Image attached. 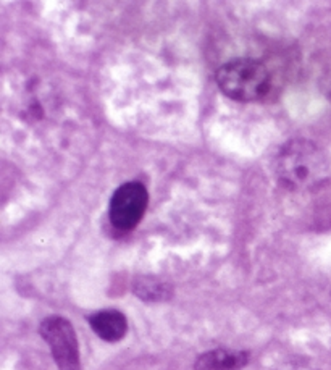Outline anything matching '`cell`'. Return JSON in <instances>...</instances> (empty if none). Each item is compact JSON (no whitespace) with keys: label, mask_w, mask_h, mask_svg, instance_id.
Here are the masks:
<instances>
[{"label":"cell","mask_w":331,"mask_h":370,"mask_svg":"<svg viewBox=\"0 0 331 370\" xmlns=\"http://www.w3.org/2000/svg\"><path fill=\"white\" fill-rule=\"evenodd\" d=\"M60 370H79V346L72 323L63 317H47L39 328Z\"/></svg>","instance_id":"cell-4"},{"label":"cell","mask_w":331,"mask_h":370,"mask_svg":"<svg viewBox=\"0 0 331 370\" xmlns=\"http://www.w3.org/2000/svg\"><path fill=\"white\" fill-rule=\"evenodd\" d=\"M149 204V194L144 184L129 182L121 184L111 196L110 201V221L115 228L129 231L136 226L146 214Z\"/></svg>","instance_id":"cell-3"},{"label":"cell","mask_w":331,"mask_h":370,"mask_svg":"<svg viewBox=\"0 0 331 370\" xmlns=\"http://www.w3.org/2000/svg\"><path fill=\"white\" fill-rule=\"evenodd\" d=\"M89 325L96 335L109 343H116L123 340L128 331L127 317L118 311H100L89 317Z\"/></svg>","instance_id":"cell-5"},{"label":"cell","mask_w":331,"mask_h":370,"mask_svg":"<svg viewBox=\"0 0 331 370\" xmlns=\"http://www.w3.org/2000/svg\"><path fill=\"white\" fill-rule=\"evenodd\" d=\"M134 293L144 301H165L170 298L171 290L167 283L152 276H142L134 283Z\"/></svg>","instance_id":"cell-7"},{"label":"cell","mask_w":331,"mask_h":370,"mask_svg":"<svg viewBox=\"0 0 331 370\" xmlns=\"http://www.w3.org/2000/svg\"><path fill=\"white\" fill-rule=\"evenodd\" d=\"M220 89L239 102L259 100L268 92L270 73L264 63L253 58H237L228 62L217 73Z\"/></svg>","instance_id":"cell-2"},{"label":"cell","mask_w":331,"mask_h":370,"mask_svg":"<svg viewBox=\"0 0 331 370\" xmlns=\"http://www.w3.org/2000/svg\"><path fill=\"white\" fill-rule=\"evenodd\" d=\"M275 170L283 186L292 191H304L315 188L326 178L328 160L315 142L292 140L278 152Z\"/></svg>","instance_id":"cell-1"},{"label":"cell","mask_w":331,"mask_h":370,"mask_svg":"<svg viewBox=\"0 0 331 370\" xmlns=\"http://www.w3.org/2000/svg\"><path fill=\"white\" fill-rule=\"evenodd\" d=\"M247 362L244 353L228 349H213L200 356L194 370H236Z\"/></svg>","instance_id":"cell-6"}]
</instances>
